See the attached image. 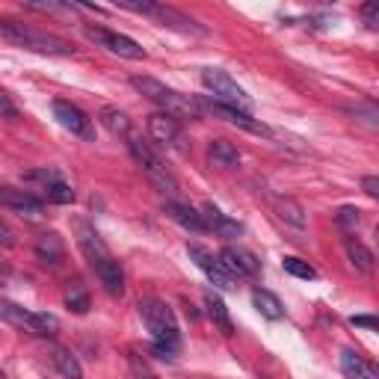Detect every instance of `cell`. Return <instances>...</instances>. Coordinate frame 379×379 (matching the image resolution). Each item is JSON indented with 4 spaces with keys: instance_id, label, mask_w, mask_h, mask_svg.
Masks as SVG:
<instances>
[{
    "instance_id": "cell-1",
    "label": "cell",
    "mask_w": 379,
    "mask_h": 379,
    "mask_svg": "<svg viewBox=\"0 0 379 379\" xmlns=\"http://www.w3.org/2000/svg\"><path fill=\"white\" fill-rule=\"evenodd\" d=\"M140 317L145 323L148 335H152L154 341V353L160 359H175L181 350V329H178V320H175L172 308L166 302L154 300V296H145V300H140Z\"/></svg>"
},
{
    "instance_id": "cell-2",
    "label": "cell",
    "mask_w": 379,
    "mask_h": 379,
    "mask_svg": "<svg viewBox=\"0 0 379 379\" xmlns=\"http://www.w3.org/2000/svg\"><path fill=\"white\" fill-rule=\"evenodd\" d=\"M131 86L137 89L140 95H145L152 104L160 107V113H166L172 119H190L196 121L201 119V107L196 98H190V95H181L178 89H172L166 84H160V80L148 77V74H133L131 77Z\"/></svg>"
},
{
    "instance_id": "cell-3",
    "label": "cell",
    "mask_w": 379,
    "mask_h": 379,
    "mask_svg": "<svg viewBox=\"0 0 379 379\" xmlns=\"http://www.w3.org/2000/svg\"><path fill=\"white\" fill-rule=\"evenodd\" d=\"M0 39H6L9 45L24 48V51L45 53V57H72L74 53V48L65 42V39L45 33V30H36V27H30V24L9 21V18L0 21Z\"/></svg>"
},
{
    "instance_id": "cell-4",
    "label": "cell",
    "mask_w": 379,
    "mask_h": 379,
    "mask_svg": "<svg viewBox=\"0 0 379 379\" xmlns=\"http://www.w3.org/2000/svg\"><path fill=\"white\" fill-rule=\"evenodd\" d=\"M128 152H131V157L140 164L142 175L160 190V193H169V196L178 193V181H175V175L169 172V166L164 164V160H160V154H157L142 137L131 133V137H128Z\"/></svg>"
},
{
    "instance_id": "cell-5",
    "label": "cell",
    "mask_w": 379,
    "mask_h": 379,
    "mask_svg": "<svg viewBox=\"0 0 379 379\" xmlns=\"http://www.w3.org/2000/svg\"><path fill=\"white\" fill-rule=\"evenodd\" d=\"M0 317L12 323L21 332H30L36 338H57L60 335V320L53 314H42V311H27L9 300H0Z\"/></svg>"
},
{
    "instance_id": "cell-6",
    "label": "cell",
    "mask_w": 379,
    "mask_h": 379,
    "mask_svg": "<svg viewBox=\"0 0 379 379\" xmlns=\"http://www.w3.org/2000/svg\"><path fill=\"white\" fill-rule=\"evenodd\" d=\"M201 84H205L213 95V101L228 104V107H237L240 113H249L252 116V98L246 95V89L237 86V80H232V74H225L222 69H205L201 72Z\"/></svg>"
},
{
    "instance_id": "cell-7",
    "label": "cell",
    "mask_w": 379,
    "mask_h": 379,
    "mask_svg": "<svg viewBox=\"0 0 379 379\" xmlns=\"http://www.w3.org/2000/svg\"><path fill=\"white\" fill-rule=\"evenodd\" d=\"M84 36L98 48H107L110 53H116V57H121V60H145V48L140 42H133V39L125 36V33H113V30H107V27L86 24Z\"/></svg>"
},
{
    "instance_id": "cell-8",
    "label": "cell",
    "mask_w": 379,
    "mask_h": 379,
    "mask_svg": "<svg viewBox=\"0 0 379 379\" xmlns=\"http://www.w3.org/2000/svg\"><path fill=\"white\" fill-rule=\"evenodd\" d=\"M199 107L201 110H208V113H213L216 119H222V121H228V125H237V128H243V131H249V133H258V137H270V131L261 119H255V116H249V113H240L237 107H228V104H220V101H213V98H201L199 101Z\"/></svg>"
},
{
    "instance_id": "cell-9",
    "label": "cell",
    "mask_w": 379,
    "mask_h": 379,
    "mask_svg": "<svg viewBox=\"0 0 379 379\" xmlns=\"http://www.w3.org/2000/svg\"><path fill=\"white\" fill-rule=\"evenodd\" d=\"M187 252H190V258H193V264L216 284V288H222V291H237L234 279L225 273L222 264H220V258H216L211 249H205L201 243H187Z\"/></svg>"
},
{
    "instance_id": "cell-10",
    "label": "cell",
    "mask_w": 379,
    "mask_h": 379,
    "mask_svg": "<svg viewBox=\"0 0 379 379\" xmlns=\"http://www.w3.org/2000/svg\"><path fill=\"white\" fill-rule=\"evenodd\" d=\"M148 137L154 142L166 145V148H175V152H187L184 145V131L178 125V119H172L166 113H152L148 116Z\"/></svg>"
},
{
    "instance_id": "cell-11",
    "label": "cell",
    "mask_w": 379,
    "mask_h": 379,
    "mask_svg": "<svg viewBox=\"0 0 379 379\" xmlns=\"http://www.w3.org/2000/svg\"><path fill=\"white\" fill-rule=\"evenodd\" d=\"M53 119L60 121V128H65L72 137H80V140H95V128L92 121L86 119V113L80 107L69 104V101H53Z\"/></svg>"
},
{
    "instance_id": "cell-12",
    "label": "cell",
    "mask_w": 379,
    "mask_h": 379,
    "mask_svg": "<svg viewBox=\"0 0 379 379\" xmlns=\"http://www.w3.org/2000/svg\"><path fill=\"white\" fill-rule=\"evenodd\" d=\"M0 205H6L9 211H15L24 220H42L45 216V205L39 201L36 196L24 193V190H15V187H0Z\"/></svg>"
},
{
    "instance_id": "cell-13",
    "label": "cell",
    "mask_w": 379,
    "mask_h": 379,
    "mask_svg": "<svg viewBox=\"0 0 379 379\" xmlns=\"http://www.w3.org/2000/svg\"><path fill=\"white\" fill-rule=\"evenodd\" d=\"M220 264L228 276H232L234 281L237 279H249V276H258V261H255V255L246 252V249H234V246H225L220 255Z\"/></svg>"
},
{
    "instance_id": "cell-14",
    "label": "cell",
    "mask_w": 379,
    "mask_h": 379,
    "mask_svg": "<svg viewBox=\"0 0 379 379\" xmlns=\"http://www.w3.org/2000/svg\"><path fill=\"white\" fill-rule=\"evenodd\" d=\"M98 281L104 284V291L110 296H121L125 293V273H121V264L113 258V255H104V258H95L89 261Z\"/></svg>"
},
{
    "instance_id": "cell-15",
    "label": "cell",
    "mask_w": 379,
    "mask_h": 379,
    "mask_svg": "<svg viewBox=\"0 0 379 379\" xmlns=\"http://www.w3.org/2000/svg\"><path fill=\"white\" fill-rule=\"evenodd\" d=\"M152 18H157L164 27H169V30H178V33H187V36H205V33H208L199 21H193L190 15H184V12H178L175 6L157 4V9L152 12Z\"/></svg>"
},
{
    "instance_id": "cell-16",
    "label": "cell",
    "mask_w": 379,
    "mask_h": 379,
    "mask_svg": "<svg viewBox=\"0 0 379 379\" xmlns=\"http://www.w3.org/2000/svg\"><path fill=\"white\" fill-rule=\"evenodd\" d=\"M72 228H74V240H77L80 252L86 255V261H95V258H104V255H110V249H107V243L101 240V234L95 232V228H92L86 220H74Z\"/></svg>"
},
{
    "instance_id": "cell-17",
    "label": "cell",
    "mask_w": 379,
    "mask_h": 379,
    "mask_svg": "<svg viewBox=\"0 0 379 379\" xmlns=\"http://www.w3.org/2000/svg\"><path fill=\"white\" fill-rule=\"evenodd\" d=\"M341 373L347 379H379V371H376V364L368 361V359H361L356 350H341Z\"/></svg>"
},
{
    "instance_id": "cell-18",
    "label": "cell",
    "mask_w": 379,
    "mask_h": 379,
    "mask_svg": "<svg viewBox=\"0 0 379 379\" xmlns=\"http://www.w3.org/2000/svg\"><path fill=\"white\" fill-rule=\"evenodd\" d=\"M36 258L42 261L45 267H60L62 258H65V246H62V240L57 232H45V234H39L36 240Z\"/></svg>"
},
{
    "instance_id": "cell-19",
    "label": "cell",
    "mask_w": 379,
    "mask_h": 379,
    "mask_svg": "<svg viewBox=\"0 0 379 379\" xmlns=\"http://www.w3.org/2000/svg\"><path fill=\"white\" fill-rule=\"evenodd\" d=\"M201 220H205L208 228H213L220 237H228V240H234L243 234V225L237 220H232L228 213H222L220 208H213V205H205V213H201Z\"/></svg>"
},
{
    "instance_id": "cell-20",
    "label": "cell",
    "mask_w": 379,
    "mask_h": 379,
    "mask_svg": "<svg viewBox=\"0 0 379 379\" xmlns=\"http://www.w3.org/2000/svg\"><path fill=\"white\" fill-rule=\"evenodd\" d=\"M166 213H169L178 225H184L187 232L201 234V232L208 228V225H205V220H201V213H196L190 205H181V201H166Z\"/></svg>"
},
{
    "instance_id": "cell-21",
    "label": "cell",
    "mask_w": 379,
    "mask_h": 379,
    "mask_svg": "<svg viewBox=\"0 0 379 379\" xmlns=\"http://www.w3.org/2000/svg\"><path fill=\"white\" fill-rule=\"evenodd\" d=\"M344 246H347V258H350V264H353L359 273L371 276V273H373V267H376V264H373V261H376V258H373V252L364 246L359 237H347Z\"/></svg>"
},
{
    "instance_id": "cell-22",
    "label": "cell",
    "mask_w": 379,
    "mask_h": 379,
    "mask_svg": "<svg viewBox=\"0 0 379 379\" xmlns=\"http://www.w3.org/2000/svg\"><path fill=\"white\" fill-rule=\"evenodd\" d=\"M208 157H211L213 166H222V169L240 166V152L232 142H225V140H213L211 148H208Z\"/></svg>"
},
{
    "instance_id": "cell-23",
    "label": "cell",
    "mask_w": 379,
    "mask_h": 379,
    "mask_svg": "<svg viewBox=\"0 0 379 379\" xmlns=\"http://www.w3.org/2000/svg\"><path fill=\"white\" fill-rule=\"evenodd\" d=\"M252 305L258 308L261 317H267V320H281L284 317V305L279 302V296L264 291V288H255L252 291Z\"/></svg>"
},
{
    "instance_id": "cell-24",
    "label": "cell",
    "mask_w": 379,
    "mask_h": 379,
    "mask_svg": "<svg viewBox=\"0 0 379 379\" xmlns=\"http://www.w3.org/2000/svg\"><path fill=\"white\" fill-rule=\"evenodd\" d=\"M51 361L57 364V371H60L65 379H84V368H80V361H77V356L72 353V350L53 347V350H51Z\"/></svg>"
},
{
    "instance_id": "cell-25",
    "label": "cell",
    "mask_w": 379,
    "mask_h": 379,
    "mask_svg": "<svg viewBox=\"0 0 379 379\" xmlns=\"http://www.w3.org/2000/svg\"><path fill=\"white\" fill-rule=\"evenodd\" d=\"M276 211H279V220L288 222L291 228H296V232H302V228L308 225V216H305L300 201H293V199H276Z\"/></svg>"
},
{
    "instance_id": "cell-26",
    "label": "cell",
    "mask_w": 379,
    "mask_h": 379,
    "mask_svg": "<svg viewBox=\"0 0 379 379\" xmlns=\"http://www.w3.org/2000/svg\"><path fill=\"white\" fill-rule=\"evenodd\" d=\"M62 300H65V305H69V311H74V314H86V311H89V305H92V300H89V291H86V284L80 281V279H74V281H69V284H65V293H62Z\"/></svg>"
},
{
    "instance_id": "cell-27",
    "label": "cell",
    "mask_w": 379,
    "mask_h": 379,
    "mask_svg": "<svg viewBox=\"0 0 379 379\" xmlns=\"http://www.w3.org/2000/svg\"><path fill=\"white\" fill-rule=\"evenodd\" d=\"M205 308H208V314H211V320L216 323V326L222 329V335H234V326H232V317H228V308H225V302L216 296L213 291H208L205 293Z\"/></svg>"
},
{
    "instance_id": "cell-28",
    "label": "cell",
    "mask_w": 379,
    "mask_h": 379,
    "mask_svg": "<svg viewBox=\"0 0 379 379\" xmlns=\"http://www.w3.org/2000/svg\"><path fill=\"white\" fill-rule=\"evenodd\" d=\"M101 125L110 131L113 137H125V140H128L131 133H133L131 119L121 113V110H116V107H104V110H101Z\"/></svg>"
},
{
    "instance_id": "cell-29",
    "label": "cell",
    "mask_w": 379,
    "mask_h": 379,
    "mask_svg": "<svg viewBox=\"0 0 379 379\" xmlns=\"http://www.w3.org/2000/svg\"><path fill=\"white\" fill-rule=\"evenodd\" d=\"M42 190H45V199L53 201V205H72V201H74V190H72V184H65L62 178L48 181Z\"/></svg>"
},
{
    "instance_id": "cell-30",
    "label": "cell",
    "mask_w": 379,
    "mask_h": 379,
    "mask_svg": "<svg viewBox=\"0 0 379 379\" xmlns=\"http://www.w3.org/2000/svg\"><path fill=\"white\" fill-rule=\"evenodd\" d=\"M281 267H284V273H291V276H296V279H317V270L311 267L308 261H300V258H284L281 261Z\"/></svg>"
},
{
    "instance_id": "cell-31",
    "label": "cell",
    "mask_w": 379,
    "mask_h": 379,
    "mask_svg": "<svg viewBox=\"0 0 379 379\" xmlns=\"http://www.w3.org/2000/svg\"><path fill=\"white\" fill-rule=\"evenodd\" d=\"M335 220H338V225H341L344 232H356L359 222H361V211L359 208H341L335 213Z\"/></svg>"
},
{
    "instance_id": "cell-32",
    "label": "cell",
    "mask_w": 379,
    "mask_h": 379,
    "mask_svg": "<svg viewBox=\"0 0 379 379\" xmlns=\"http://www.w3.org/2000/svg\"><path fill=\"white\" fill-rule=\"evenodd\" d=\"M116 6L119 9H128V12H137V15H152V12L157 9L154 0H142V4H140V0H119Z\"/></svg>"
},
{
    "instance_id": "cell-33",
    "label": "cell",
    "mask_w": 379,
    "mask_h": 379,
    "mask_svg": "<svg viewBox=\"0 0 379 379\" xmlns=\"http://www.w3.org/2000/svg\"><path fill=\"white\" fill-rule=\"evenodd\" d=\"M0 119H6V121H18L21 119L15 101H12L9 92H4V89H0Z\"/></svg>"
},
{
    "instance_id": "cell-34",
    "label": "cell",
    "mask_w": 379,
    "mask_h": 379,
    "mask_svg": "<svg viewBox=\"0 0 379 379\" xmlns=\"http://www.w3.org/2000/svg\"><path fill=\"white\" fill-rule=\"evenodd\" d=\"M361 18L368 21L371 30H376V27H379V4H364L361 6Z\"/></svg>"
},
{
    "instance_id": "cell-35",
    "label": "cell",
    "mask_w": 379,
    "mask_h": 379,
    "mask_svg": "<svg viewBox=\"0 0 379 379\" xmlns=\"http://www.w3.org/2000/svg\"><path fill=\"white\" fill-rule=\"evenodd\" d=\"M350 323L353 326H359V329H371V332H376V317H371V314H356V317H350Z\"/></svg>"
},
{
    "instance_id": "cell-36",
    "label": "cell",
    "mask_w": 379,
    "mask_h": 379,
    "mask_svg": "<svg viewBox=\"0 0 379 379\" xmlns=\"http://www.w3.org/2000/svg\"><path fill=\"white\" fill-rule=\"evenodd\" d=\"M361 190L371 199H379V178H376V175H364V178H361Z\"/></svg>"
},
{
    "instance_id": "cell-37",
    "label": "cell",
    "mask_w": 379,
    "mask_h": 379,
    "mask_svg": "<svg viewBox=\"0 0 379 379\" xmlns=\"http://www.w3.org/2000/svg\"><path fill=\"white\" fill-rule=\"evenodd\" d=\"M60 175L57 172H51V169H36V172H27V181H57Z\"/></svg>"
},
{
    "instance_id": "cell-38",
    "label": "cell",
    "mask_w": 379,
    "mask_h": 379,
    "mask_svg": "<svg viewBox=\"0 0 379 379\" xmlns=\"http://www.w3.org/2000/svg\"><path fill=\"white\" fill-rule=\"evenodd\" d=\"M131 364H133V373H137L140 379H154V373L145 368V364H140V359L137 356H131Z\"/></svg>"
},
{
    "instance_id": "cell-39",
    "label": "cell",
    "mask_w": 379,
    "mask_h": 379,
    "mask_svg": "<svg viewBox=\"0 0 379 379\" xmlns=\"http://www.w3.org/2000/svg\"><path fill=\"white\" fill-rule=\"evenodd\" d=\"M0 243H4V246H12V243H15V240H12V232L4 222H0Z\"/></svg>"
},
{
    "instance_id": "cell-40",
    "label": "cell",
    "mask_w": 379,
    "mask_h": 379,
    "mask_svg": "<svg viewBox=\"0 0 379 379\" xmlns=\"http://www.w3.org/2000/svg\"><path fill=\"white\" fill-rule=\"evenodd\" d=\"M0 379H6V376H4V371H0Z\"/></svg>"
}]
</instances>
